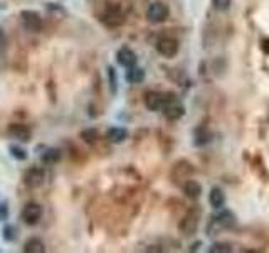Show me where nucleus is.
Returning <instances> with one entry per match:
<instances>
[{"label": "nucleus", "instance_id": "f03ea898", "mask_svg": "<svg viewBox=\"0 0 269 253\" xmlns=\"http://www.w3.org/2000/svg\"><path fill=\"white\" fill-rule=\"evenodd\" d=\"M44 214V208L39 203H27L20 211V219L27 226H35L42 219Z\"/></svg>", "mask_w": 269, "mask_h": 253}, {"label": "nucleus", "instance_id": "4468645a", "mask_svg": "<svg viewBox=\"0 0 269 253\" xmlns=\"http://www.w3.org/2000/svg\"><path fill=\"white\" fill-rule=\"evenodd\" d=\"M22 250L25 253H44L46 251V245H44V241L39 238V236H32V238H29L24 243Z\"/></svg>", "mask_w": 269, "mask_h": 253}, {"label": "nucleus", "instance_id": "f257e3e1", "mask_svg": "<svg viewBox=\"0 0 269 253\" xmlns=\"http://www.w3.org/2000/svg\"><path fill=\"white\" fill-rule=\"evenodd\" d=\"M234 225H236L234 213H230V211H220L217 216H214V218L210 219V223L207 226L209 236L217 235L219 231L227 230V228H230V226H234Z\"/></svg>", "mask_w": 269, "mask_h": 253}, {"label": "nucleus", "instance_id": "a211bd4d", "mask_svg": "<svg viewBox=\"0 0 269 253\" xmlns=\"http://www.w3.org/2000/svg\"><path fill=\"white\" fill-rule=\"evenodd\" d=\"M2 238L7 243H15L19 240V228L15 225H5L2 228Z\"/></svg>", "mask_w": 269, "mask_h": 253}, {"label": "nucleus", "instance_id": "dca6fc26", "mask_svg": "<svg viewBox=\"0 0 269 253\" xmlns=\"http://www.w3.org/2000/svg\"><path fill=\"white\" fill-rule=\"evenodd\" d=\"M61 157H62V152L59 149L51 147V149H46V152H42L41 161L44 162V164H56V162L61 161Z\"/></svg>", "mask_w": 269, "mask_h": 253}, {"label": "nucleus", "instance_id": "39448f33", "mask_svg": "<svg viewBox=\"0 0 269 253\" xmlns=\"http://www.w3.org/2000/svg\"><path fill=\"white\" fill-rule=\"evenodd\" d=\"M20 22H22L25 29L34 30V33L42 29V17L35 10H22L20 12Z\"/></svg>", "mask_w": 269, "mask_h": 253}, {"label": "nucleus", "instance_id": "7ed1b4c3", "mask_svg": "<svg viewBox=\"0 0 269 253\" xmlns=\"http://www.w3.org/2000/svg\"><path fill=\"white\" fill-rule=\"evenodd\" d=\"M168 14H170V10H168V7L163 2H153L148 9H146V19L153 24L165 22V20L168 19Z\"/></svg>", "mask_w": 269, "mask_h": 253}, {"label": "nucleus", "instance_id": "1a4fd4ad", "mask_svg": "<svg viewBox=\"0 0 269 253\" xmlns=\"http://www.w3.org/2000/svg\"><path fill=\"white\" fill-rule=\"evenodd\" d=\"M167 102H170L168 98H165L163 93L158 91H148L145 94V105L146 108L151 110V112H157V110H162L167 105Z\"/></svg>", "mask_w": 269, "mask_h": 253}, {"label": "nucleus", "instance_id": "2eb2a0df", "mask_svg": "<svg viewBox=\"0 0 269 253\" xmlns=\"http://www.w3.org/2000/svg\"><path fill=\"white\" fill-rule=\"evenodd\" d=\"M143 80H145V70L143 68H138V66L128 68V71H126V81L131 83V84H138Z\"/></svg>", "mask_w": 269, "mask_h": 253}, {"label": "nucleus", "instance_id": "6e6552de", "mask_svg": "<svg viewBox=\"0 0 269 253\" xmlns=\"http://www.w3.org/2000/svg\"><path fill=\"white\" fill-rule=\"evenodd\" d=\"M116 61H118V65L120 66H123V68H133L136 66V61H138V57H136L135 54V51H131L130 47H120L118 51H116Z\"/></svg>", "mask_w": 269, "mask_h": 253}, {"label": "nucleus", "instance_id": "ddd939ff", "mask_svg": "<svg viewBox=\"0 0 269 253\" xmlns=\"http://www.w3.org/2000/svg\"><path fill=\"white\" fill-rule=\"evenodd\" d=\"M183 193H185V196L188 199H199L202 196V186L195 179H190V181L183 184Z\"/></svg>", "mask_w": 269, "mask_h": 253}, {"label": "nucleus", "instance_id": "5701e85b", "mask_svg": "<svg viewBox=\"0 0 269 253\" xmlns=\"http://www.w3.org/2000/svg\"><path fill=\"white\" fill-rule=\"evenodd\" d=\"M10 216V211H9V204L5 201H0V223H4V221H7Z\"/></svg>", "mask_w": 269, "mask_h": 253}, {"label": "nucleus", "instance_id": "f3484780", "mask_svg": "<svg viewBox=\"0 0 269 253\" xmlns=\"http://www.w3.org/2000/svg\"><path fill=\"white\" fill-rule=\"evenodd\" d=\"M9 154H10V157H14V159L19 161V162H24V161L29 159V152L19 144H10L9 145Z\"/></svg>", "mask_w": 269, "mask_h": 253}, {"label": "nucleus", "instance_id": "aec40b11", "mask_svg": "<svg viewBox=\"0 0 269 253\" xmlns=\"http://www.w3.org/2000/svg\"><path fill=\"white\" fill-rule=\"evenodd\" d=\"M108 78H109V89H111V93L114 94L116 91H118V80H116L114 68H111V66L108 68Z\"/></svg>", "mask_w": 269, "mask_h": 253}, {"label": "nucleus", "instance_id": "423d86ee", "mask_svg": "<svg viewBox=\"0 0 269 253\" xmlns=\"http://www.w3.org/2000/svg\"><path fill=\"white\" fill-rule=\"evenodd\" d=\"M162 112H163V115H165L167 120H170V122H177V120H180L183 115H185V107H183L182 103L170 100V102H167L165 107L162 108Z\"/></svg>", "mask_w": 269, "mask_h": 253}, {"label": "nucleus", "instance_id": "b1692460", "mask_svg": "<svg viewBox=\"0 0 269 253\" xmlns=\"http://www.w3.org/2000/svg\"><path fill=\"white\" fill-rule=\"evenodd\" d=\"M5 44H7V36H5V30L0 27V51L4 49Z\"/></svg>", "mask_w": 269, "mask_h": 253}, {"label": "nucleus", "instance_id": "412c9836", "mask_svg": "<svg viewBox=\"0 0 269 253\" xmlns=\"http://www.w3.org/2000/svg\"><path fill=\"white\" fill-rule=\"evenodd\" d=\"M210 253H230L232 251V246L227 243H214L212 246L209 248Z\"/></svg>", "mask_w": 269, "mask_h": 253}, {"label": "nucleus", "instance_id": "20e7f679", "mask_svg": "<svg viewBox=\"0 0 269 253\" xmlns=\"http://www.w3.org/2000/svg\"><path fill=\"white\" fill-rule=\"evenodd\" d=\"M7 134L10 139L19 140V142H22V144H25V142L29 144V142L32 140V130L24 123H10L7 129Z\"/></svg>", "mask_w": 269, "mask_h": 253}, {"label": "nucleus", "instance_id": "9d476101", "mask_svg": "<svg viewBox=\"0 0 269 253\" xmlns=\"http://www.w3.org/2000/svg\"><path fill=\"white\" fill-rule=\"evenodd\" d=\"M46 179V172L42 171L41 167H30L24 176V182L27 184L29 187H41L44 184Z\"/></svg>", "mask_w": 269, "mask_h": 253}, {"label": "nucleus", "instance_id": "4be33fe9", "mask_svg": "<svg viewBox=\"0 0 269 253\" xmlns=\"http://www.w3.org/2000/svg\"><path fill=\"white\" fill-rule=\"evenodd\" d=\"M214 4V9L219 10V12H224V10H227L230 7V0H212Z\"/></svg>", "mask_w": 269, "mask_h": 253}, {"label": "nucleus", "instance_id": "0eeeda50", "mask_svg": "<svg viewBox=\"0 0 269 253\" xmlns=\"http://www.w3.org/2000/svg\"><path fill=\"white\" fill-rule=\"evenodd\" d=\"M157 51H158V54H162L163 57H175L178 52V42L175 39L163 38L157 42Z\"/></svg>", "mask_w": 269, "mask_h": 253}, {"label": "nucleus", "instance_id": "6ab92c4d", "mask_svg": "<svg viewBox=\"0 0 269 253\" xmlns=\"http://www.w3.org/2000/svg\"><path fill=\"white\" fill-rule=\"evenodd\" d=\"M81 139L86 142V144H94L98 139V130L96 129H84L81 132Z\"/></svg>", "mask_w": 269, "mask_h": 253}, {"label": "nucleus", "instance_id": "f8f14e48", "mask_svg": "<svg viewBox=\"0 0 269 253\" xmlns=\"http://www.w3.org/2000/svg\"><path fill=\"white\" fill-rule=\"evenodd\" d=\"M209 203L214 209H220L225 204V194L220 187H212L209 193Z\"/></svg>", "mask_w": 269, "mask_h": 253}, {"label": "nucleus", "instance_id": "9b49d317", "mask_svg": "<svg viewBox=\"0 0 269 253\" xmlns=\"http://www.w3.org/2000/svg\"><path fill=\"white\" fill-rule=\"evenodd\" d=\"M106 139L111 142V144H121L128 139V130L123 129V126H111L106 132Z\"/></svg>", "mask_w": 269, "mask_h": 253}]
</instances>
